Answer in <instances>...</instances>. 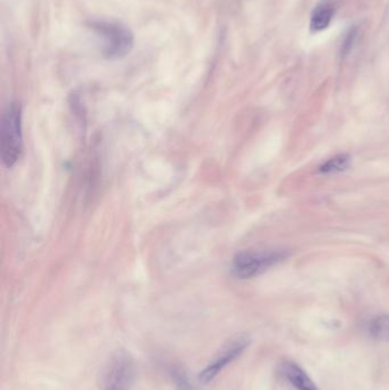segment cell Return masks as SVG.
I'll return each mask as SVG.
<instances>
[{
    "label": "cell",
    "instance_id": "7",
    "mask_svg": "<svg viewBox=\"0 0 389 390\" xmlns=\"http://www.w3.org/2000/svg\"><path fill=\"white\" fill-rule=\"evenodd\" d=\"M334 5L332 0H321L314 7L311 16V31L320 32L329 27L334 17Z\"/></svg>",
    "mask_w": 389,
    "mask_h": 390
},
{
    "label": "cell",
    "instance_id": "3",
    "mask_svg": "<svg viewBox=\"0 0 389 390\" xmlns=\"http://www.w3.org/2000/svg\"><path fill=\"white\" fill-rule=\"evenodd\" d=\"M90 25L102 41L103 55L106 59H121L133 48V34L125 25L111 21H95Z\"/></svg>",
    "mask_w": 389,
    "mask_h": 390
},
{
    "label": "cell",
    "instance_id": "2",
    "mask_svg": "<svg viewBox=\"0 0 389 390\" xmlns=\"http://www.w3.org/2000/svg\"><path fill=\"white\" fill-rule=\"evenodd\" d=\"M289 254L287 249L241 251L233 258L232 270L238 279H251L287 259Z\"/></svg>",
    "mask_w": 389,
    "mask_h": 390
},
{
    "label": "cell",
    "instance_id": "9",
    "mask_svg": "<svg viewBox=\"0 0 389 390\" xmlns=\"http://www.w3.org/2000/svg\"><path fill=\"white\" fill-rule=\"evenodd\" d=\"M349 164H351V157L348 154H338L334 157V158L329 159L325 164H322L321 167H320V173H341V171L348 169Z\"/></svg>",
    "mask_w": 389,
    "mask_h": 390
},
{
    "label": "cell",
    "instance_id": "5",
    "mask_svg": "<svg viewBox=\"0 0 389 390\" xmlns=\"http://www.w3.org/2000/svg\"><path fill=\"white\" fill-rule=\"evenodd\" d=\"M248 345H249V339L246 337H239L234 341H232L229 347L220 354V356L217 357L211 366H208L201 373L200 380L204 384H207L209 381L213 380L222 371V368L229 366V363L233 362L234 359H238L243 353Z\"/></svg>",
    "mask_w": 389,
    "mask_h": 390
},
{
    "label": "cell",
    "instance_id": "10",
    "mask_svg": "<svg viewBox=\"0 0 389 390\" xmlns=\"http://www.w3.org/2000/svg\"><path fill=\"white\" fill-rule=\"evenodd\" d=\"M358 30L356 27H353V28L349 29L347 34H345L344 37L343 45H341V56L345 57V56L348 55L349 52L353 50V47L355 45L356 39H358Z\"/></svg>",
    "mask_w": 389,
    "mask_h": 390
},
{
    "label": "cell",
    "instance_id": "4",
    "mask_svg": "<svg viewBox=\"0 0 389 390\" xmlns=\"http://www.w3.org/2000/svg\"><path fill=\"white\" fill-rule=\"evenodd\" d=\"M135 378L132 357L119 352L112 357L103 379V390H129Z\"/></svg>",
    "mask_w": 389,
    "mask_h": 390
},
{
    "label": "cell",
    "instance_id": "6",
    "mask_svg": "<svg viewBox=\"0 0 389 390\" xmlns=\"http://www.w3.org/2000/svg\"><path fill=\"white\" fill-rule=\"evenodd\" d=\"M282 373L297 390H320L316 387L314 381L309 378V375L296 363H284L282 366Z\"/></svg>",
    "mask_w": 389,
    "mask_h": 390
},
{
    "label": "cell",
    "instance_id": "1",
    "mask_svg": "<svg viewBox=\"0 0 389 390\" xmlns=\"http://www.w3.org/2000/svg\"><path fill=\"white\" fill-rule=\"evenodd\" d=\"M22 149V108L19 103H12L3 113L0 127L1 160L7 168L19 161Z\"/></svg>",
    "mask_w": 389,
    "mask_h": 390
},
{
    "label": "cell",
    "instance_id": "8",
    "mask_svg": "<svg viewBox=\"0 0 389 390\" xmlns=\"http://www.w3.org/2000/svg\"><path fill=\"white\" fill-rule=\"evenodd\" d=\"M369 335L379 341L389 342V314L376 316L368 326Z\"/></svg>",
    "mask_w": 389,
    "mask_h": 390
}]
</instances>
